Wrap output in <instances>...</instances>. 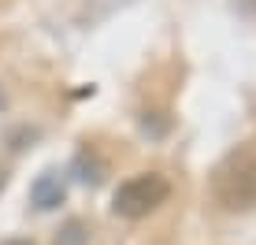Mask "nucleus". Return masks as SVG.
<instances>
[{
    "label": "nucleus",
    "mask_w": 256,
    "mask_h": 245,
    "mask_svg": "<svg viewBox=\"0 0 256 245\" xmlns=\"http://www.w3.org/2000/svg\"><path fill=\"white\" fill-rule=\"evenodd\" d=\"M212 190L230 212H249L256 208V148L242 145L216 168Z\"/></svg>",
    "instance_id": "nucleus-1"
},
{
    "label": "nucleus",
    "mask_w": 256,
    "mask_h": 245,
    "mask_svg": "<svg viewBox=\"0 0 256 245\" xmlns=\"http://www.w3.org/2000/svg\"><path fill=\"white\" fill-rule=\"evenodd\" d=\"M30 200H34L38 208H45V212H48V208H56L60 200H64V178H60L56 171H45V174L30 186Z\"/></svg>",
    "instance_id": "nucleus-3"
},
{
    "label": "nucleus",
    "mask_w": 256,
    "mask_h": 245,
    "mask_svg": "<svg viewBox=\"0 0 256 245\" xmlns=\"http://www.w3.org/2000/svg\"><path fill=\"white\" fill-rule=\"evenodd\" d=\"M167 194H171V186H167L164 174H156V171L134 174V178L119 182V190L112 194V212L122 216V220H141V216L156 212L167 200Z\"/></svg>",
    "instance_id": "nucleus-2"
}]
</instances>
